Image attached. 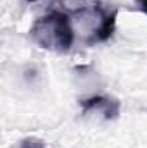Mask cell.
<instances>
[{"label": "cell", "mask_w": 147, "mask_h": 148, "mask_svg": "<svg viewBox=\"0 0 147 148\" xmlns=\"http://www.w3.org/2000/svg\"><path fill=\"white\" fill-rule=\"evenodd\" d=\"M30 38L43 50L59 53L69 52L76 38L71 14L66 9H52L33 23L30 28Z\"/></svg>", "instance_id": "obj_1"}, {"label": "cell", "mask_w": 147, "mask_h": 148, "mask_svg": "<svg viewBox=\"0 0 147 148\" xmlns=\"http://www.w3.org/2000/svg\"><path fill=\"white\" fill-rule=\"evenodd\" d=\"M80 107L83 112H101L104 119L112 121L119 117L121 102L118 98H112L107 95H94L90 98H85L80 102Z\"/></svg>", "instance_id": "obj_2"}, {"label": "cell", "mask_w": 147, "mask_h": 148, "mask_svg": "<svg viewBox=\"0 0 147 148\" xmlns=\"http://www.w3.org/2000/svg\"><path fill=\"white\" fill-rule=\"evenodd\" d=\"M19 148H45V143H43V140H40V138L28 136V138L21 140Z\"/></svg>", "instance_id": "obj_3"}, {"label": "cell", "mask_w": 147, "mask_h": 148, "mask_svg": "<svg viewBox=\"0 0 147 148\" xmlns=\"http://www.w3.org/2000/svg\"><path fill=\"white\" fill-rule=\"evenodd\" d=\"M135 5H137V9L140 12L147 14V0H135Z\"/></svg>", "instance_id": "obj_4"}, {"label": "cell", "mask_w": 147, "mask_h": 148, "mask_svg": "<svg viewBox=\"0 0 147 148\" xmlns=\"http://www.w3.org/2000/svg\"><path fill=\"white\" fill-rule=\"evenodd\" d=\"M26 2H38V0H26Z\"/></svg>", "instance_id": "obj_5"}]
</instances>
